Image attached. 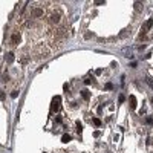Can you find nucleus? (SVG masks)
Returning <instances> with one entry per match:
<instances>
[{
	"instance_id": "obj_1",
	"label": "nucleus",
	"mask_w": 153,
	"mask_h": 153,
	"mask_svg": "<svg viewBox=\"0 0 153 153\" xmlns=\"http://www.w3.org/2000/svg\"><path fill=\"white\" fill-rule=\"evenodd\" d=\"M49 23L51 25H58L61 22V11L60 9H54V11H51L49 12V17H48Z\"/></svg>"
},
{
	"instance_id": "obj_2",
	"label": "nucleus",
	"mask_w": 153,
	"mask_h": 153,
	"mask_svg": "<svg viewBox=\"0 0 153 153\" xmlns=\"http://www.w3.org/2000/svg\"><path fill=\"white\" fill-rule=\"evenodd\" d=\"M60 107H61V98L60 97H54L52 103H51V112L55 113V112L60 110Z\"/></svg>"
},
{
	"instance_id": "obj_3",
	"label": "nucleus",
	"mask_w": 153,
	"mask_h": 153,
	"mask_svg": "<svg viewBox=\"0 0 153 153\" xmlns=\"http://www.w3.org/2000/svg\"><path fill=\"white\" fill-rule=\"evenodd\" d=\"M20 42H22V35H20L19 31H16L14 34L11 35V45H12V46H17Z\"/></svg>"
},
{
	"instance_id": "obj_4",
	"label": "nucleus",
	"mask_w": 153,
	"mask_h": 153,
	"mask_svg": "<svg viewBox=\"0 0 153 153\" xmlns=\"http://www.w3.org/2000/svg\"><path fill=\"white\" fill-rule=\"evenodd\" d=\"M152 25H153V19H150V20H147V22L144 23V26H143V29H144V31H149V29L152 28Z\"/></svg>"
},
{
	"instance_id": "obj_5",
	"label": "nucleus",
	"mask_w": 153,
	"mask_h": 153,
	"mask_svg": "<svg viewBox=\"0 0 153 153\" xmlns=\"http://www.w3.org/2000/svg\"><path fill=\"white\" fill-rule=\"evenodd\" d=\"M129 100H130V107L135 109V107H136V98L132 95V97H129Z\"/></svg>"
},
{
	"instance_id": "obj_6",
	"label": "nucleus",
	"mask_w": 153,
	"mask_h": 153,
	"mask_svg": "<svg viewBox=\"0 0 153 153\" xmlns=\"http://www.w3.org/2000/svg\"><path fill=\"white\" fill-rule=\"evenodd\" d=\"M127 35H129V29H124V31H121L120 32V38H127Z\"/></svg>"
},
{
	"instance_id": "obj_7",
	"label": "nucleus",
	"mask_w": 153,
	"mask_h": 153,
	"mask_svg": "<svg viewBox=\"0 0 153 153\" xmlns=\"http://www.w3.org/2000/svg\"><path fill=\"white\" fill-rule=\"evenodd\" d=\"M12 60H14V54L9 52V54L6 55V61H8V63H12Z\"/></svg>"
},
{
	"instance_id": "obj_8",
	"label": "nucleus",
	"mask_w": 153,
	"mask_h": 153,
	"mask_svg": "<svg viewBox=\"0 0 153 153\" xmlns=\"http://www.w3.org/2000/svg\"><path fill=\"white\" fill-rule=\"evenodd\" d=\"M135 9H136V12H141V9H143V3H135Z\"/></svg>"
},
{
	"instance_id": "obj_9",
	"label": "nucleus",
	"mask_w": 153,
	"mask_h": 153,
	"mask_svg": "<svg viewBox=\"0 0 153 153\" xmlns=\"http://www.w3.org/2000/svg\"><path fill=\"white\" fill-rule=\"evenodd\" d=\"M94 37V32H84V38L86 40H89V38H92Z\"/></svg>"
},
{
	"instance_id": "obj_10",
	"label": "nucleus",
	"mask_w": 153,
	"mask_h": 153,
	"mask_svg": "<svg viewBox=\"0 0 153 153\" xmlns=\"http://www.w3.org/2000/svg\"><path fill=\"white\" fill-rule=\"evenodd\" d=\"M61 141H63V143H69V141H71V136H69V135H65V136L61 138Z\"/></svg>"
},
{
	"instance_id": "obj_11",
	"label": "nucleus",
	"mask_w": 153,
	"mask_h": 153,
	"mask_svg": "<svg viewBox=\"0 0 153 153\" xmlns=\"http://www.w3.org/2000/svg\"><path fill=\"white\" fill-rule=\"evenodd\" d=\"M81 130H83L81 124H80V123H76V132H78V133H81Z\"/></svg>"
},
{
	"instance_id": "obj_12",
	"label": "nucleus",
	"mask_w": 153,
	"mask_h": 153,
	"mask_svg": "<svg viewBox=\"0 0 153 153\" xmlns=\"http://www.w3.org/2000/svg\"><path fill=\"white\" fill-rule=\"evenodd\" d=\"M92 123H94L95 126H101V121H100L98 118H94V120H92Z\"/></svg>"
},
{
	"instance_id": "obj_13",
	"label": "nucleus",
	"mask_w": 153,
	"mask_h": 153,
	"mask_svg": "<svg viewBox=\"0 0 153 153\" xmlns=\"http://www.w3.org/2000/svg\"><path fill=\"white\" fill-rule=\"evenodd\" d=\"M104 89H106V91H112V89H113V84H110V83H107Z\"/></svg>"
},
{
	"instance_id": "obj_14",
	"label": "nucleus",
	"mask_w": 153,
	"mask_h": 153,
	"mask_svg": "<svg viewBox=\"0 0 153 153\" xmlns=\"http://www.w3.org/2000/svg\"><path fill=\"white\" fill-rule=\"evenodd\" d=\"M124 101H126V98H124V95H120V98H118V103H120V104H123V103H124Z\"/></svg>"
},
{
	"instance_id": "obj_15",
	"label": "nucleus",
	"mask_w": 153,
	"mask_h": 153,
	"mask_svg": "<svg viewBox=\"0 0 153 153\" xmlns=\"http://www.w3.org/2000/svg\"><path fill=\"white\" fill-rule=\"evenodd\" d=\"M81 95H83L84 98H89V97H91V94H89L87 91H83V92H81Z\"/></svg>"
},
{
	"instance_id": "obj_16",
	"label": "nucleus",
	"mask_w": 153,
	"mask_h": 153,
	"mask_svg": "<svg viewBox=\"0 0 153 153\" xmlns=\"http://www.w3.org/2000/svg\"><path fill=\"white\" fill-rule=\"evenodd\" d=\"M0 100H5V92L0 91Z\"/></svg>"
},
{
	"instance_id": "obj_17",
	"label": "nucleus",
	"mask_w": 153,
	"mask_h": 153,
	"mask_svg": "<svg viewBox=\"0 0 153 153\" xmlns=\"http://www.w3.org/2000/svg\"><path fill=\"white\" fill-rule=\"evenodd\" d=\"M147 124H153V118H152V117L147 118Z\"/></svg>"
},
{
	"instance_id": "obj_18",
	"label": "nucleus",
	"mask_w": 153,
	"mask_h": 153,
	"mask_svg": "<svg viewBox=\"0 0 153 153\" xmlns=\"http://www.w3.org/2000/svg\"><path fill=\"white\" fill-rule=\"evenodd\" d=\"M84 83L89 84V83H92V80H91V78H84Z\"/></svg>"
},
{
	"instance_id": "obj_19",
	"label": "nucleus",
	"mask_w": 153,
	"mask_h": 153,
	"mask_svg": "<svg viewBox=\"0 0 153 153\" xmlns=\"http://www.w3.org/2000/svg\"><path fill=\"white\" fill-rule=\"evenodd\" d=\"M152 104H153V100H152Z\"/></svg>"
}]
</instances>
